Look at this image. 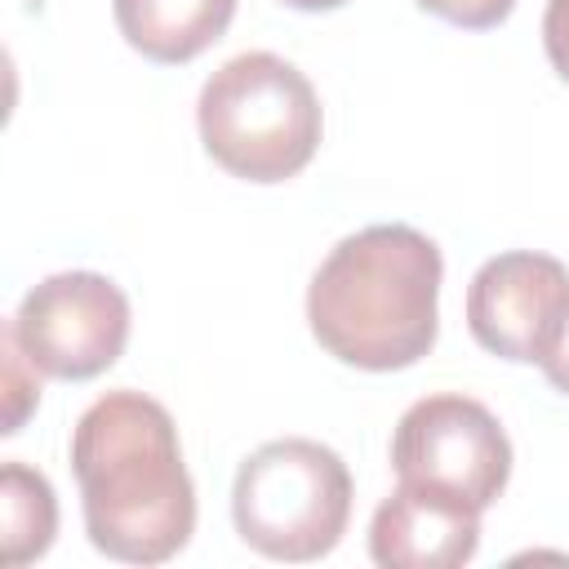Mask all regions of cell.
<instances>
[{"label":"cell","mask_w":569,"mask_h":569,"mask_svg":"<svg viewBox=\"0 0 569 569\" xmlns=\"http://www.w3.org/2000/svg\"><path fill=\"white\" fill-rule=\"evenodd\" d=\"M89 542L124 565H164L196 533V485L169 409L142 391L98 396L71 431Z\"/></svg>","instance_id":"cell-1"},{"label":"cell","mask_w":569,"mask_h":569,"mask_svg":"<svg viewBox=\"0 0 569 569\" xmlns=\"http://www.w3.org/2000/svg\"><path fill=\"white\" fill-rule=\"evenodd\" d=\"M440 276L445 258L418 227L378 222L342 236L307 289L311 333L351 369H409L436 347Z\"/></svg>","instance_id":"cell-2"},{"label":"cell","mask_w":569,"mask_h":569,"mask_svg":"<svg viewBox=\"0 0 569 569\" xmlns=\"http://www.w3.org/2000/svg\"><path fill=\"white\" fill-rule=\"evenodd\" d=\"M200 142L231 178L284 182L302 173L320 147V98L311 80L280 53L249 49L227 58L196 102Z\"/></svg>","instance_id":"cell-3"},{"label":"cell","mask_w":569,"mask_h":569,"mask_svg":"<svg viewBox=\"0 0 569 569\" xmlns=\"http://www.w3.org/2000/svg\"><path fill=\"white\" fill-rule=\"evenodd\" d=\"M231 520L236 533L267 560H320L347 533L351 471L320 440H267L236 471Z\"/></svg>","instance_id":"cell-4"},{"label":"cell","mask_w":569,"mask_h":569,"mask_svg":"<svg viewBox=\"0 0 569 569\" xmlns=\"http://www.w3.org/2000/svg\"><path fill=\"white\" fill-rule=\"evenodd\" d=\"M391 467L400 485L489 511L511 476V440L502 422L471 396L436 391L413 400L391 431Z\"/></svg>","instance_id":"cell-5"},{"label":"cell","mask_w":569,"mask_h":569,"mask_svg":"<svg viewBox=\"0 0 569 569\" xmlns=\"http://www.w3.org/2000/svg\"><path fill=\"white\" fill-rule=\"evenodd\" d=\"M9 329L40 373L89 382L124 356L129 298L98 271H53L22 293Z\"/></svg>","instance_id":"cell-6"},{"label":"cell","mask_w":569,"mask_h":569,"mask_svg":"<svg viewBox=\"0 0 569 569\" xmlns=\"http://www.w3.org/2000/svg\"><path fill=\"white\" fill-rule=\"evenodd\" d=\"M569 316V267L551 253L511 249L489 262L467 284V329L471 338L511 365H542Z\"/></svg>","instance_id":"cell-7"},{"label":"cell","mask_w":569,"mask_h":569,"mask_svg":"<svg viewBox=\"0 0 569 569\" xmlns=\"http://www.w3.org/2000/svg\"><path fill=\"white\" fill-rule=\"evenodd\" d=\"M480 547V511L396 485L369 520V556L382 569H458Z\"/></svg>","instance_id":"cell-8"},{"label":"cell","mask_w":569,"mask_h":569,"mask_svg":"<svg viewBox=\"0 0 569 569\" xmlns=\"http://www.w3.org/2000/svg\"><path fill=\"white\" fill-rule=\"evenodd\" d=\"M116 27L147 62L182 67L204 53L236 18V0H111Z\"/></svg>","instance_id":"cell-9"},{"label":"cell","mask_w":569,"mask_h":569,"mask_svg":"<svg viewBox=\"0 0 569 569\" xmlns=\"http://www.w3.org/2000/svg\"><path fill=\"white\" fill-rule=\"evenodd\" d=\"M53 533H58L53 485L36 467L9 458L0 467V560L4 565L40 560Z\"/></svg>","instance_id":"cell-10"},{"label":"cell","mask_w":569,"mask_h":569,"mask_svg":"<svg viewBox=\"0 0 569 569\" xmlns=\"http://www.w3.org/2000/svg\"><path fill=\"white\" fill-rule=\"evenodd\" d=\"M40 369L27 360V351L18 347V338H13V329H9V320H4V436H13V431H22V422H27V413L40 405V378H36Z\"/></svg>","instance_id":"cell-11"},{"label":"cell","mask_w":569,"mask_h":569,"mask_svg":"<svg viewBox=\"0 0 569 569\" xmlns=\"http://www.w3.org/2000/svg\"><path fill=\"white\" fill-rule=\"evenodd\" d=\"M418 9L440 22H453L462 31H489V27L507 22L516 0H418Z\"/></svg>","instance_id":"cell-12"},{"label":"cell","mask_w":569,"mask_h":569,"mask_svg":"<svg viewBox=\"0 0 569 569\" xmlns=\"http://www.w3.org/2000/svg\"><path fill=\"white\" fill-rule=\"evenodd\" d=\"M542 49H547V62L556 67V76L569 84V0H547Z\"/></svg>","instance_id":"cell-13"},{"label":"cell","mask_w":569,"mask_h":569,"mask_svg":"<svg viewBox=\"0 0 569 569\" xmlns=\"http://www.w3.org/2000/svg\"><path fill=\"white\" fill-rule=\"evenodd\" d=\"M542 373H547V382H551L560 396H569V316H565V329H560L551 356L542 360Z\"/></svg>","instance_id":"cell-14"},{"label":"cell","mask_w":569,"mask_h":569,"mask_svg":"<svg viewBox=\"0 0 569 569\" xmlns=\"http://www.w3.org/2000/svg\"><path fill=\"white\" fill-rule=\"evenodd\" d=\"M289 9H302V13H325V9H342L347 0H280Z\"/></svg>","instance_id":"cell-15"}]
</instances>
